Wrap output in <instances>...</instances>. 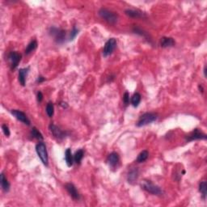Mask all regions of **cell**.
Listing matches in <instances>:
<instances>
[{
  "mask_svg": "<svg viewBox=\"0 0 207 207\" xmlns=\"http://www.w3.org/2000/svg\"><path fill=\"white\" fill-rule=\"evenodd\" d=\"M29 71V67L26 68H21L19 70V82L20 83L22 86H25L26 83V77Z\"/></svg>",
  "mask_w": 207,
  "mask_h": 207,
  "instance_id": "obj_14",
  "label": "cell"
},
{
  "mask_svg": "<svg viewBox=\"0 0 207 207\" xmlns=\"http://www.w3.org/2000/svg\"><path fill=\"white\" fill-rule=\"evenodd\" d=\"M21 54L16 52V51H12V52L9 53V55H8V60L10 62L12 70H14V69H16L18 67V65L20 63V60H21Z\"/></svg>",
  "mask_w": 207,
  "mask_h": 207,
  "instance_id": "obj_7",
  "label": "cell"
},
{
  "mask_svg": "<svg viewBox=\"0 0 207 207\" xmlns=\"http://www.w3.org/2000/svg\"><path fill=\"white\" fill-rule=\"evenodd\" d=\"M116 47H117V41L115 38H110L108 40L104 48V57H108L109 55L112 54Z\"/></svg>",
  "mask_w": 207,
  "mask_h": 207,
  "instance_id": "obj_6",
  "label": "cell"
},
{
  "mask_svg": "<svg viewBox=\"0 0 207 207\" xmlns=\"http://www.w3.org/2000/svg\"><path fill=\"white\" fill-rule=\"evenodd\" d=\"M99 16L104 19V20L107 21L108 23H111V24H114L117 22L118 20V16L116 13L114 12L106 9V8H100L99 11Z\"/></svg>",
  "mask_w": 207,
  "mask_h": 207,
  "instance_id": "obj_2",
  "label": "cell"
},
{
  "mask_svg": "<svg viewBox=\"0 0 207 207\" xmlns=\"http://www.w3.org/2000/svg\"><path fill=\"white\" fill-rule=\"evenodd\" d=\"M49 34L54 38V41L58 44H63L67 39V33L65 30L58 28L56 27H52L49 28Z\"/></svg>",
  "mask_w": 207,
  "mask_h": 207,
  "instance_id": "obj_1",
  "label": "cell"
},
{
  "mask_svg": "<svg viewBox=\"0 0 207 207\" xmlns=\"http://www.w3.org/2000/svg\"><path fill=\"white\" fill-rule=\"evenodd\" d=\"M1 186H2L3 189L5 192H8L10 190V184L8 181L3 173L1 174Z\"/></svg>",
  "mask_w": 207,
  "mask_h": 207,
  "instance_id": "obj_18",
  "label": "cell"
},
{
  "mask_svg": "<svg viewBox=\"0 0 207 207\" xmlns=\"http://www.w3.org/2000/svg\"><path fill=\"white\" fill-rule=\"evenodd\" d=\"M200 139L205 140V139H206V135L202 133V132H201L198 129H195L192 133H190L189 134L187 135V137H186V140H187L188 142L200 140Z\"/></svg>",
  "mask_w": 207,
  "mask_h": 207,
  "instance_id": "obj_8",
  "label": "cell"
},
{
  "mask_svg": "<svg viewBox=\"0 0 207 207\" xmlns=\"http://www.w3.org/2000/svg\"><path fill=\"white\" fill-rule=\"evenodd\" d=\"M141 97H142L141 95L138 92L134 94V96L131 98V104H132V105L134 107H138L139 105V104L141 102Z\"/></svg>",
  "mask_w": 207,
  "mask_h": 207,
  "instance_id": "obj_19",
  "label": "cell"
},
{
  "mask_svg": "<svg viewBox=\"0 0 207 207\" xmlns=\"http://www.w3.org/2000/svg\"><path fill=\"white\" fill-rule=\"evenodd\" d=\"M142 188L145 191L148 192L153 195L161 196L163 194V191L160 188L153 184L150 180H143L142 183Z\"/></svg>",
  "mask_w": 207,
  "mask_h": 207,
  "instance_id": "obj_3",
  "label": "cell"
},
{
  "mask_svg": "<svg viewBox=\"0 0 207 207\" xmlns=\"http://www.w3.org/2000/svg\"><path fill=\"white\" fill-rule=\"evenodd\" d=\"M78 29H77L76 28L74 27L73 28V30L71 32H70V35H69V37H68V41H73V40L75 38V37H76L77 35H78Z\"/></svg>",
  "mask_w": 207,
  "mask_h": 207,
  "instance_id": "obj_26",
  "label": "cell"
},
{
  "mask_svg": "<svg viewBox=\"0 0 207 207\" xmlns=\"http://www.w3.org/2000/svg\"><path fill=\"white\" fill-rule=\"evenodd\" d=\"M37 48V41H32L28 45L27 48L25 49V53L26 54H29L32 53L33 51L35 50Z\"/></svg>",
  "mask_w": 207,
  "mask_h": 207,
  "instance_id": "obj_21",
  "label": "cell"
},
{
  "mask_svg": "<svg viewBox=\"0 0 207 207\" xmlns=\"http://www.w3.org/2000/svg\"><path fill=\"white\" fill-rule=\"evenodd\" d=\"M149 156V153L147 150H143L140 154H139V156L137 158V162L138 163H143L147 160V158Z\"/></svg>",
  "mask_w": 207,
  "mask_h": 207,
  "instance_id": "obj_22",
  "label": "cell"
},
{
  "mask_svg": "<svg viewBox=\"0 0 207 207\" xmlns=\"http://www.w3.org/2000/svg\"><path fill=\"white\" fill-rule=\"evenodd\" d=\"M83 155H84L83 150L80 149V150H77L76 152H75V154H74V162L76 163V164H80L81 160H82L83 158Z\"/></svg>",
  "mask_w": 207,
  "mask_h": 207,
  "instance_id": "obj_20",
  "label": "cell"
},
{
  "mask_svg": "<svg viewBox=\"0 0 207 207\" xmlns=\"http://www.w3.org/2000/svg\"><path fill=\"white\" fill-rule=\"evenodd\" d=\"M107 162L108 164H109V165L110 168H115L116 167L118 166V164H119L120 162V158L118 154H117V152H112L111 154L109 155V157H108Z\"/></svg>",
  "mask_w": 207,
  "mask_h": 207,
  "instance_id": "obj_11",
  "label": "cell"
},
{
  "mask_svg": "<svg viewBox=\"0 0 207 207\" xmlns=\"http://www.w3.org/2000/svg\"><path fill=\"white\" fill-rule=\"evenodd\" d=\"M123 101L125 104H128L129 102V95L128 92H125L123 96Z\"/></svg>",
  "mask_w": 207,
  "mask_h": 207,
  "instance_id": "obj_29",
  "label": "cell"
},
{
  "mask_svg": "<svg viewBox=\"0 0 207 207\" xmlns=\"http://www.w3.org/2000/svg\"><path fill=\"white\" fill-rule=\"evenodd\" d=\"M36 151H37V154L39 158L41 159V162L45 164V166H48V153H47L46 146L44 143H39L36 146Z\"/></svg>",
  "mask_w": 207,
  "mask_h": 207,
  "instance_id": "obj_5",
  "label": "cell"
},
{
  "mask_svg": "<svg viewBox=\"0 0 207 207\" xmlns=\"http://www.w3.org/2000/svg\"><path fill=\"white\" fill-rule=\"evenodd\" d=\"M157 118H158V116H157L156 114H154V113H146V114H143L140 117L137 123V126L142 127L149 125V124L152 123V122L156 121Z\"/></svg>",
  "mask_w": 207,
  "mask_h": 207,
  "instance_id": "obj_4",
  "label": "cell"
},
{
  "mask_svg": "<svg viewBox=\"0 0 207 207\" xmlns=\"http://www.w3.org/2000/svg\"><path fill=\"white\" fill-rule=\"evenodd\" d=\"M12 114L14 117H16V119L19 120V121H21V122H23V124H25V125H30V120L28 118L27 115H26L23 112L20 111V110L12 109Z\"/></svg>",
  "mask_w": 207,
  "mask_h": 207,
  "instance_id": "obj_9",
  "label": "cell"
},
{
  "mask_svg": "<svg viewBox=\"0 0 207 207\" xmlns=\"http://www.w3.org/2000/svg\"><path fill=\"white\" fill-rule=\"evenodd\" d=\"M31 135L33 138H35V139H38V140H43V135L41 134V133L39 132V130L36 128V127H33L31 130Z\"/></svg>",
  "mask_w": 207,
  "mask_h": 207,
  "instance_id": "obj_23",
  "label": "cell"
},
{
  "mask_svg": "<svg viewBox=\"0 0 207 207\" xmlns=\"http://www.w3.org/2000/svg\"><path fill=\"white\" fill-rule=\"evenodd\" d=\"M42 100H43V95L41 92H39L37 93V101L40 103V102L42 101Z\"/></svg>",
  "mask_w": 207,
  "mask_h": 207,
  "instance_id": "obj_30",
  "label": "cell"
},
{
  "mask_svg": "<svg viewBox=\"0 0 207 207\" xmlns=\"http://www.w3.org/2000/svg\"><path fill=\"white\" fill-rule=\"evenodd\" d=\"M125 14L129 17L132 18H141L143 17V13L138 10H132V9H127L125 10Z\"/></svg>",
  "mask_w": 207,
  "mask_h": 207,
  "instance_id": "obj_17",
  "label": "cell"
},
{
  "mask_svg": "<svg viewBox=\"0 0 207 207\" xmlns=\"http://www.w3.org/2000/svg\"><path fill=\"white\" fill-rule=\"evenodd\" d=\"M2 129H3V134H5V136H7V137H9V136H10V129H9V128H8V125H3Z\"/></svg>",
  "mask_w": 207,
  "mask_h": 207,
  "instance_id": "obj_28",
  "label": "cell"
},
{
  "mask_svg": "<svg viewBox=\"0 0 207 207\" xmlns=\"http://www.w3.org/2000/svg\"><path fill=\"white\" fill-rule=\"evenodd\" d=\"M46 113L47 115L49 116V117H52L53 115V113H54V108H53V104L51 102L48 103L46 106Z\"/></svg>",
  "mask_w": 207,
  "mask_h": 207,
  "instance_id": "obj_25",
  "label": "cell"
},
{
  "mask_svg": "<svg viewBox=\"0 0 207 207\" xmlns=\"http://www.w3.org/2000/svg\"><path fill=\"white\" fill-rule=\"evenodd\" d=\"M134 32L135 33L139 34V35L143 36V37H146V38H148V36H147V33H144V32H143V30L140 29V28H139L135 27L134 28Z\"/></svg>",
  "mask_w": 207,
  "mask_h": 207,
  "instance_id": "obj_27",
  "label": "cell"
},
{
  "mask_svg": "<svg viewBox=\"0 0 207 207\" xmlns=\"http://www.w3.org/2000/svg\"><path fill=\"white\" fill-rule=\"evenodd\" d=\"M204 76L206 77V67H205L204 68Z\"/></svg>",
  "mask_w": 207,
  "mask_h": 207,
  "instance_id": "obj_33",
  "label": "cell"
},
{
  "mask_svg": "<svg viewBox=\"0 0 207 207\" xmlns=\"http://www.w3.org/2000/svg\"><path fill=\"white\" fill-rule=\"evenodd\" d=\"M49 130H50V132L52 133V134L53 135V137L56 138L57 139H64V138L66 137V135H67L66 132L61 130L58 127L56 126V125H53V124L49 125Z\"/></svg>",
  "mask_w": 207,
  "mask_h": 207,
  "instance_id": "obj_10",
  "label": "cell"
},
{
  "mask_svg": "<svg viewBox=\"0 0 207 207\" xmlns=\"http://www.w3.org/2000/svg\"><path fill=\"white\" fill-rule=\"evenodd\" d=\"M60 105H61V106H63V107L64 108V109H65V108H66V109H67V108L68 107V105H67V103H61V104H60Z\"/></svg>",
  "mask_w": 207,
  "mask_h": 207,
  "instance_id": "obj_32",
  "label": "cell"
},
{
  "mask_svg": "<svg viewBox=\"0 0 207 207\" xmlns=\"http://www.w3.org/2000/svg\"><path fill=\"white\" fill-rule=\"evenodd\" d=\"M65 160H66L67 165L68 167H71L74 164V157H73L71 150L70 148L67 149L66 152H65Z\"/></svg>",
  "mask_w": 207,
  "mask_h": 207,
  "instance_id": "obj_16",
  "label": "cell"
},
{
  "mask_svg": "<svg viewBox=\"0 0 207 207\" xmlns=\"http://www.w3.org/2000/svg\"><path fill=\"white\" fill-rule=\"evenodd\" d=\"M175 45V41L172 37H164L161 38L160 45L163 48H168V47H172Z\"/></svg>",
  "mask_w": 207,
  "mask_h": 207,
  "instance_id": "obj_15",
  "label": "cell"
},
{
  "mask_svg": "<svg viewBox=\"0 0 207 207\" xmlns=\"http://www.w3.org/2000/svg\"><path fill=\"white\" fill-rule=\"evenodd\" d=\"M206 189H207V184L205 181H202L199 185V191L201 192V195L203 199L205 200L206 198Z\"/></svg>",
  "mask_w": 207,
  "mask_h": 207,
  "instance_id": "obj_24",
  "label": "cell"
},
{
  "mask_svg": "<svg viewBox=\"0 0 207 207\" xmlns=\"http://www.w3.org/2000/svg\"><path fill=\"white\" fill-rule=\"evenodd\" d=\"M65 188H66L67 191L68 192V194H70V196L72 197L73 199L78 200L80 198L79 194H78V192L77 191L76 188H75V186H74V184H71V183H68V184H66Z\"/></svg>",
  "mask_w": 207,
  "mask_h": 207,
  "instance_id": "obj_12",
  "label": "cell"
},
{
  "mask_svg": "<svg viewBox=\"0 0 207 207\" xmlns=\"http://www.w3.org/2000/svg\"><path fill=\"white\" fill-rule=\"evenodd\" d=\"M45 80V78H44V77H42V76H39L38 77V78H37V83H42V82H44V81Z\"/></svg>",
  "mask_w": 207,
  "mask_h": 207,
  "instance_id": "obj_31",
  "label": "cell"
},
{
  "mask_svg": "<svg viewBox=\"0 0 207 207\" xmlns=\"http://www.w3.org/2000/svg\"><path fill=\"white\" fill-rule=\"evenodd\" d=\"M139 176V172L138 168H133L128 173L127 176V180L129 182V184H134L138 180V178Z\"/></svg>",
  "mask_w": 207,
  "mask_h": 207,
  "instance_id": "obj_13",
  "label": "cell"
}]
</instances>
